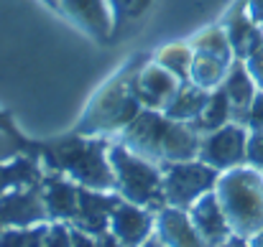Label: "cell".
I'll use <instances>...</instances> for the list:
<instances>
[{
  "label": "cell",
  "mask_w": 263,
  "mask_h": 247,
  "mask_svg": "<svg viewBox=\"0 0 263 247\" xmlns=\"http://www.w3.org/2000/svg\"><path fill=\"white\" fill-rule=\"evenodd\" d=\"M110 140L97 135H62L36 146L44 171H57L72 178L74 183L97 191H118L115 173L107 158Z\"/></svg>",
  "instance_id": "obj_1"
},
{
  "label": "cell",
  "mask_w": 263,
  "mask_h": 247,
  "mask_svg": "<svg viewBox=\"0 0 263 247\" xmlns=\"http://www.w3.org/2000/svg\"><path fill=\"white\" fill-rule=\"evenodd\" d=\"M118 140L133 153L143 156L146 161L164 166L197 158L202 135L189 122L172 120L161 110L143 107L136 115V120L120 133Z\"/></svg>",
  "instance_id": "obj_2"
},
{
  "label": "cell",
  "mask_w": 263,
  "mask_h": 247,
  "mask_svg": "<svg viewBox=\"0 0 263 247\" xmlns=\"http://www.w3.org/2000/svg\"><path fill=\"white\" fill-rule=\"evenodd\" d=\"M138 64H130L128 69H123L120 74H115L110 82L105 84L89 102L85 110L80 125L74 133L82 135H97V138H107L115 133H123L136 115L143 110L138 94H136V74H138Z\"/></svg>",
  "instance_id": "obj_3"
},
{
  "label": "cell",
  "mask_w": 263,
  "mask_h": 247,
  "mask_svg": "<svg viewBox=\"0 0 263 247\" xmlns=\"http://www.w3.org/2000/svg\"><path fill=\"white\" fill-rule=\"evenodd\" d=\"M233 235L251 240L263 230V173L243 163L222 171L215 186Z\"/></svg>",
  "instance_id": "obj_4"
},
{
  "label": "cell",
  "mask_w": 263,
  "mask_h": 247,
  "mask_svg": "<svg viewBox=\"0 0 263 247\" xmlns=\"http://www.w3.org/2000/svg\"><path fill=\"white\" fill-rule=\"evenodd\" d=\"M107 158L115 173V183H118V194L138 207H146L151 212H159L161 207H166V196H164V173L161 166L146 161L143 156L133 153L130 148H125L120 140L110 143L107 148Z\"/></svg>",
  "instance_id": "obj_5"
},
{
  "label": "cell",
  "mask_w": 263,
  "mask_h": 247,
  "mask_svg": "<svg viewBox=\"0 0 263 247\" xmlns=\"http://www.w3.org/2000/svg\"><path fill=\"white\" fill-rule=\"evenodd\" d=\"M164 196L166 204L179 207V209H189L199 196H204L207 191H215L220 171L212 166L202 163L199 158L192 161H179V163H164Z\"/></svg>",
  "instance_id": "obj_6"
},
{
  "label": "cell",
  "mask_w": 263,
  "mask_h": 247,
  "mask_svg": "<svg viewBox=\"0 0 263 247\" xmlns=\"http://www.w3.org/2000/svg\"><path fill=\"white\" fill-rule=\"evenodd\" d=\"M248 128L240 122H228L212 133H204L199 140V153L197 158L202 163L222 171H230L235 166L246 163L248 156Z\"/></svg>",
  "instance_id": "obj_7"
},
{
  "label": "cell",
  "mask_w": 263,
  "mask_h": 247,
  "mask_svg": "<svg viewBox=\"0 0 263 247\" xmlns=\"http://www.w3.org/2000/svg\"><path fill=\"white\" fill-rule=\"evenodd\" d=\"M39 222H49L44 196H41V181L13 189L0 196V232L8 227H26Z\"/></svg>",
  "instance_id": "obj_8"
},
{
  "label": "cell",
  "mask_w": 263,
  "mask_h": 247,
  "mask_svg": "<svg viewBox=\"0 0 263 247\" xmlns=\"http://www.w3.org/2000/svg\"><path fill=\"white\" fill-rule=\"evenodd\" d=\"M41 196L49 214V222H67L72 224L80 212V183L67 178L57 171L41 173Z\"/></svg>",
  "instance_id": "obj_9"
},
{
  "label": "cell",
  "mask_w": 263,
  "mask_h": 247,
  "mask_svg": "<svg viewBox=\"0 0 263 247\" xmlns=\"http://www.w3.org/2000/svg\"><path fill=\"white\" fill-rule=\"evenodd\" d=\"M154 230H156V212L130 204L125 199L110 214V232L125 247H138L146 237L154 235Z\"/></svg>",
  "instance_id": "obj_10"
},
{
  "label": "cell",
  "mask_w": 263,
  "mask_h": 247,
  "mask_svg": "<svg viewBox=\"0 0 263 247\" xmlns=\"http://www.w3.org/2000/svg\"><path fill=\"white\" fill-rule=\"evenodd\" d=\"M120 201H123V196L118 191H97V189L80 186V212H77L72 227H80L97 237L100 232L110 230V214Z\"/></svg>",
  "instance_id": "obj_11"
},
{
  "label": "cell",
  "mask_w": 263,
  "mask_h": 247,
  "mask_svg": "<svg viewBox=\"0 0 263 247\" xmlns=\"http://www.w3.org/2000/svg\"><path fill=\"white\" fill-rule=\"evenodd\" d=\"M181 87V79H176L169 69H164L159 61L143 64L136 74V94L141 105L151 110H164Z\"/></svg>",
  "instance_id": "obj_12"
},
{
  "label": "cell",
  "mask_w": 263,
  "mask_h": 247,
  "mask_svg": "<svg viewBox=\"0 0 263 247\" xmlns=\"http://www.w3.org/2000/svg\"><path fill=\"white\" fill-rule=\"evenodd\" d=\"M186 212H189L197 232L207 242V247H220L225 240L233 237V230L228 224V217H225L215 191H207L204 196H199Z\"/></svg>",
  "instance_id": "obj_13"
},
{
  "label": "cell",
  "mask_w": 263,
  "mask_h": 247,
  "mask_svg": "<svg viewBox=\"0 0 263 247\" xmlns=\"http://www.w3.org/2000/svg\"><path fill=\"white\" fill-rule=\"evenodd\" d=\"M169 247H207L202 235L197 232L186 209L179 207H161L156 212V230H154Z\"/></svg>",
  "instance_id": "obj_14"
},
{
  "label": "cell",
  "mask_w": 263,
  "mask_h": 247,
  "mask_svg": "<svg viewBox=\"0 0 263 247\" xmlns=\"http://www.w3.org/2000/svg\"><path fill=\"white\" fill-rule=\"evenodd\" d=\"M222 89L230 99V107H233V122H240L246 125V117H248V110L253 105V97L258 94V84L253 82V77L248 74L246 64L240 59H235L228 69V77L222 82Z\"/></svg>",
  "instance_id": "obj_15"
},
{
  "label": "cell",
  "mask_w": 263,
  "mask_h": 247,
  "mask_svg": "<svg viewBox=\"0 0 263 247\" xmlns=\"http://www.w3.org/2000/svg\"><path fill=\"white\" fill-rule=\"evenodd\" d=\"M59 8L95 38H107L112 20L105 0H59Z\"/></svg>",
  "instance_id": "obj_16"
},
{
  "label": "cell",
  "mask_w": 263,
  "mask_h": 247,
  "mask_svg": "<svg viewBox=\"0 0 263 247\" xmlns=\"http://www.w3.org/2000/svg\"><path fill=\"white\" fill-rule=\"evenodd\" d=\"M41 173H44V168H41L36 148L13 158V161H3L0 163V196L13 191V189H21V186L39 183Z\"/></svg>",
  "instance_id": "obj_17"
},
{
  "label": "cell",
  "mask_w": 263,
  "mask_h": 247,
  "mask_svg": "<svg viewBox=\"0 0 263 247\" xmlns=\"http://www.w3.org/2000/svg\"><path fill=\"white\" fill-rule=\"evenodd\" d=\"M207 99H210V92L207 89L197 87L194 82H181L179 92L174 94V99L161 112L169 115L172 120H179V122H194L202 115Z\"/></svg>",
  "instance_id": "obj_18"
},
{
  "label": "cell",
  "mask_w": 263,
  "mask_h": 247,
  "mask_svg": "<svg viewBox=\"0 0 263 247\" xmlns=\"http://www.w3.org/2000/svg\"><path fill=\"white\" fill-rule=\"evenodd\" d=\"M228 122H233V107H230V99H228L225 89L217 87V89L210 92V99H207L202 115L194 122H189V125L199 135H204V133H212V130H217V128H222Z\"/></svg>",
  "instance_id": "obj_19"
},
{
  "label": "cell",
  "mask_w": 263,
  "mask_h": 247,
  "mask_svg": "<svg viewBox=\"0 0 263 247\" xmlns=\"http://www.w3.org/2000/svg\"><path fill=\"white\" fill-rule=\"evenodd\" d=\"M233 61H225V59H217V56H210V54H194L192 69H189V82H194L197 87L212 92V89L222 87Z\"/></svg>",
  "instance_id": "obj_20"
},
{
  "label": "cell",
  "mask_w": 263,
  "mask_h": 247,
  "mask_svg": "<svg viewBox=\"0 0 263 247\" xmlns=\"http://www.w3.org/2000/svg\"><path fill=\"white\" fill-rule=\"evenodd\" d=\"M192 59H194V51H192V46H186V44H172V46L161 49L159 56H156V61H159L164 69H169L176 79H181V82H189Z\"/></svg>",
  "instance_id": "obj_21"
},
{
  "label": "cell",
  "mask_w": 263,
  "mask_h": 247,
  "mask_svg": "<svg viewBox=\"0 0 263 247\" xmlns=\"http://www.w3.org/2000/svg\"><path fill=\"white\" fill-rule=\"evenodd\" d=\"M192 51L194 54H210V56H217V59H225V61H233L235 59L225 28H210V31L199 33L192 41Z\"/></svg>",
  "instance_id": "obj_22"
},
{
  "label": "cell",
  "mask_w": 263,
  "mask_h": 247,
  "mask_svg": "<svg viewBox=\"0 0 263 247\" xmlns=\"http://www.w3.org/2000/svg\"><path fill=\"white\" fill-rule=\"evenodd\" d=\"M46 230H49V222L26 224V227H8L0 232V247H41Z\"/></svg>",
  "instance_id": "obj_23"
},
{
  "label": "cell",
  "mask_w": 263,
  "mask_h": 247,
  "mask_svg": "<svg viewBox=\"0 0 263 247\" xmlns=\"http://www.w3.org/2000/svg\"><path fill=\"white\" fill-rule=\"evenodd\" d=\"M36 146H31L26 138H21L15 130H5V128H0V163L3 161H13V158H18V156H23V153H28V151H33Z\"/></svg>",
  "instance_id": "obj_24"
},
{
  "label": "cell",
  "mask_w": 263,
  "mask_h": 247,
  "mask_svg": "<svg viewBox=\"0 0 263 247\" xmlns=\"http://www.w3.org/2000/svg\"><path fill=\"white\" fill-rule=\"evenodd\" d=\"M41 247H72V224L67 222H49L46 237Z\"/></svg>",
  "instance_id": "obj_25"
},
{
  "label": "cell",
  "mask_w": 263,
  "mask_h": 247,
  "mask_svg": "<svg viewBox=\"0 0 263 247\" xmlns=\"http://www.w3.org/2000/svg\"><path fill=\"white\" fill-rule=\"evenodd\" d=\"M246 163L258 168L263 173V128L248 133V156H246Z\"/></svg>",
  "instance_id": "obj_26"
},
{
  "label": "cell",
  "mask_w": 263,
  "mask_h": 247,
  "mask_svg": "<svg viewBox=\"0 0 263 247\" xmlns=\"http://www.w3.org/2000/svg\"><path fill=\"white\" fill-rule=\"evenodd\" d=\"M246 128L248 130H261L263 128V92L258 89V94L253 97V105L248 110V117H246Z\"/></svg>",
  "instance_id": "obj_27"
},
{
  "label": "cell",
  "mask_w": 263,
  "mask_h": 247,
  "mask_svg": "<svg viewBox=\"0 0 263 247\" xmlns=\"http://www.w3.org/2000/svg\"><path fill=\"white\" fill-rule=\"evenodd\" d=\"M72 247H97L95 235H89L80 227H72Z\"/></svg>",
  "instance_id": "obj_28"
},
{
  "label": "cell",
  "mask_w": 263,
  "mask_h": 247,
  "mask_svg": "<svg viewBox=\"0 0 263 247\" xmlns=\"http://www.w3.org/2000/svg\"><path fill=\"white\" fill-rule=\"evenodd\" d=\"M246 10H248L251 20L263 28V0H246Z\"/></svg>",
  "instance_id": "obj_29"
},
{
  "label": "cell",
  "mask_w": 263,
  "mask_h": 247,
  "mask_svg": "<svg viewBox=\"0 0 263 247\" xmlns=\"http://www.w3.org/2000/svg\"><path fill=\"white\" fill-rule=\"evenodd\" d=\"M95 240H97V247H125L120 240H118V237H115V235H112V232H110V230L100 232Z\"/></svg>",
  "instance_id": "obj_30"
},
{
  "label": "cell",
  "mask_w": 263,
  "mask_h": 247,
  "mask_svg": "<svg viewBox=\"0 0 263 247\" xmlns=\"http://www.w3.org/2000/svg\"><path fill=\"white\" fill-rule=\"evenodd\" d=\"M138 247H169V245H166V242H164V240H161L156 232H154L151 237H146V240H143V242H141Z\"/></svg>",
  "instance_id": "obj_31"
},
{
  "label": "cell",
  "mask_w": 263,
  "mask_h": 247,
  "mask_svg": "<svg viewBox=\"0 0 263 247\" xmlns=\"http://www.w3.org/2000/svg\"><path fill=\"white\" fill-rule=\"evenodd\" d=\"M220 247H248V240H243V237H238V235H233L230 240H225Z\"/></svg>",
  "instance_id": "obj_32"
},
{
  "label": "cell",
  "mask_w": 263,
  "mask_h": 247,
  "mask_svg": "<svg viewBox=\"0 0 263 247\" xmlns=\"http://www.w3.org/2000/svg\"><path fill=\"white\" fill-rule=\"evenodd\" d=\"M248 247H263V230L261 232H256V235L248 240Z\"/></svg>",
  "instance_id": "obj_33"
},
{
  "label": "cell",
  "mask_w": 263,
  "mask_h": 247,
  "mask_svg": "<svg viewBox=\"0 0 263 247\" xmlns=\"http://www.w3.org/2000/svg\"><path fill=\"white\" fill-rule=\"evenodd\" d=\"M0 128H5V130H15V128H13V125L5 120V115H3V112H0Z\"/></svg>",
  "instance_id": "obj_34"
},
{
  "label": "cell",
  "mask_w": 263,
  "mask_h": 247,
  "mask_svg": "<svg viewBox=\"0 0 263 247\" xmlns=\"http://www.w3.org/2000/svg\"><path fill=\"white\" fill-rule=\"evenodd\" d=\"M46 3H51V5H59V0H46Z\"/></svg>",
  "instance_id": "obj_35"
}]
</instances>
